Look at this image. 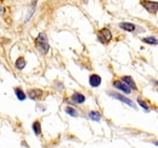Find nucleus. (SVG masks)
Instances as JSON below:
<instances>
[{
  "instance_id": "nucleus-1",
  "label": "nucleus",
  "mask_w": 158,
  "mask_h": 148,
  "mask_svg": "<svg viewBox=\"0 0 158 148\" xmlns=\"http://www.w3.org/2000/svg\"><path fill=\"white\" fill-rule=\"evenodd\" d=\"M35 45H36V47L39 49V51H40L41 53H46V52L49 51V49H50L49 42H47V38H46V35H45L44 33H40V34L36 36V39H35Z\"/></svg>"
},
{
  "instance_id": "nucleus-2",
  "label": "nucleus",
  "mask_w": 158,
  "mask_h": 148,
  "mask_svg": "<svg viewBox=\"0 0 158 148\" xmlns=\"http://www.w3.org/2000/svg\"><path fill=\"white\" fill-rule=\"evenodd\" d=\"M98 39L103 44H107L108 41H111L112 39V33L108 28H102L100 32H98Z\"/></svg>"
},
{
  "instance_id": "nucleus-3",
  "label": "nucleus",
  "mask_w": 158,
  "mask_h": 148,
  "mask_svg": "<svg viewBox=\"0 0 158 148\" xmlns=\"http://www.w3.org/2000/svg\"><path fill=\"white\" fill-rule=\"evenodd\" d=\"M141 5L151 13H156L158 11V2L157 1H148V0H141Z\"/></svg>"
},
{
  "instance_id": "nucleus-4",
  "label": "nucleus",
  "mask_w": 158,
  "mask_h": 148,
  "mask_svg": "<svg viewBox=\"0 0 158 148\" xmlns=\"http://www.w3.org/2000/svg\"><path fill=\"white\" fill-rule=\"evenodd\" d=\"M109 96L114 97L115 99H119V101H122L123 103H125V104H128V106H130V107H135V104L132 103V101H131L130 98H128V97H125V96H123V95H120V93L109 92Z\"/></svg>"
},
{
  "instance_id": "nucleus-5",
  "label": "nucleus",
  "mask_w": 158,
  "mask_h": 148,
  "mask_svg": "<svg viewBox=\"0 0 158 148\" xmlns=\"http://www.w3.org/2000/svg\"><path fill=\"white\" fill-rule=\"evenodd\" d=\"M113 86H114L115 89H118V90L125 92V93H130V87H129L126 84H124L123 81L115 80V81H113Z\"/></svg>"
},
{
  "instance_id": "nucleus-6",
  "label": "nucleus",
  "mask_w": 158,
  "mask_h": 148,
  "mask_svg": "<svg viewBox=\"0 0 158 148\" xmlns=\"http://www.w3.org/2000/svg\"><path fill=\"white\" fill-rule=\"evenodd\" d=\"M89 84H90L92 87L100 86V84H101V76L97 75V74H91L90 78H89Z\"/></svg>"
},
{
  "instance_id": "nucleus-7",
  "label": "nucleus",
  "mask_w": 158,
  "mask_h": 148,
  "mask_svg": "<svg viewBox=\"0 0 158 148\" xmlns=\"http://www.w3.org/2000/svg\"><path fill=\"white\" fill-rule=\"evenodd\" d=\"M122 81H123L124 84H126L130 89H134V90L137 89V86H136V84H135V81H134V79H132L131 76H123V78H122Z\"/></svg>"
},
{
  "instance_id": "nucleus-8",
  "label": "nucleus",
  "mask_w": 158,
  "mask_h": 148,
  "mask_svg": "<svg viewBox=\"0 0 158 148\" xmlns=\"http://www.w3.org/2000/svg\"><path fill=\"white\" fill-rule=\"evenodd\" d=\"M119 27L126 32H134L136 28L134 23H129V22H122V23H119Z\"/></svg>"
},
{
  "instance_id": "nucleus-9",
  "label": "nucleus",
  "mask_w": 158,
  "mask_h": 148,
  "mask_svg": "<svg viewBox=\"0 0 158 148\" xmlns=\"http://www.w3.org/2000/svg\"><path fill=\"white\" fill-rule=\"evenodd\" d=\"M28 96H29L32 99H38V98H40V97L43 96V91H41V90H36V89L29 90V91H28Z\"/></svg>"
},
{
  "instance_id": "nucleus-10",
  "label": "nucleus",
  "mask_w": 158,
  "mask_h": 148,
  "mask_svg": "<svg viewBox=\"0 0 158 148\" xmlns=\"http://www.w3.org/2000/svg\"><path fill=\"white\" fill-rule=\"evenodd\" d=\"M72 99H73L75 103H78V104H81V103L85 101V96H84V95H81V93H78V92H75V93L72 96Z\"/></svg>"
},
{
  "instance_id": "nucleus-11",
  "label": "nucleus",
  "mask_w": 158,
  "mask_h": 148,
  "mask_svg": "<svg viewBox=\"0 0 158 148\" xmlns=\"http://www.w3.org/2000/svg\"><path fill=\"white\" fill-rule=\"evenodd\" d=\"M15 67L17 68V69H23L24 67H26V61H24V58L23 57H18L17 59H16V62H15Z\"/></svg>"
},
{
  "instance_id": "nucleus-12",
  "label": "nucleus",
  "mask_w": 158,
  "mask_h": 148,
  "mask_svg": "<svg viewBox=\"0 0 158 148\" xmlns=\"http://www.w3.org/2000/svg\"><path fill=\"white\" fill-rule=\"evenodd\" d=\"M89 118H90L91 120L100 121V120H101V114H100L98 112H95V110H92V112H90V113H89Z\"/></svg>"
},
{
  "instance_id": "nucleus-13",
  "label": "nucleus",
  "mask_w": 158,
  "mask_h": 148,
  "mask_svg": "<svg viewBox=\"0 0 158 148\" xmlns=\"http://www.w3.org/2000/svg\"><path fill=\"white\" fill-rule=\"evenodd\" d=\"M15 92H16V96H17V98H18L19 101H24V99H26V93H24L19 87H16V89H15Z\"/></svg>"
},
{
  "instance_id": "nucleus-14",
  "label": "nucleus",
  "mask_w": 158,
  "mask_h": 148,
  "mask_svg": "<svg viewBox=\"0 0 158 148\" xmlns=\"http://www.w3.org/2000/svg\"><path fill=\"white\" fill-rule=\"evenodd\" d=\"M32 127H33V131H34L35 135H40V132H41V126H40V123H39V121H34L33 125H32Z\"/></svg>"
},
{
  "instance_id": "nucleus-15",
  "label": "nucleus",
  "mask_w": 158,
  "mask_h": 148,
  "mask_svg": "<svg viewBox=\"0 0 158 148\" xmlns=\"http://www.w3.org/2000/svg\"><path fill=\"white\" fill-rule=\"evenodd\" d=\"M142 40H143V42H147V44H151V45H157V44H158V40H157L156 38H153V36L143 38Z\"/></svg>"
},
{
  "instance_id": "nucleus-16",
  "label": "nucleus",
  "mask_w": 158,
  "mask_h": 148,
  "mask_svg": "<svg viewBox=\"0 0 158 148\" xmlns=\"http://www.w3.org/2000/svg\"><path fill=\"white\" fill-rule=\"evenodd\" d=\"M66 113H68L72 116H77L78 115V112L74 108H72V107H66Z\"/></svg>"
},
{
  "instance_id": "nucleus-17",
  "label": "nucleus",
  "mask_w": 158,
  "mask_h": 148,
  "mask_svg": "<svg viewBox=\"0 0 158 148\" xmlns=\"http://www.w3.org/2000/svg\"><path fill=\"white\" fill-rule=\"evenodd\" d=\"M137 102H139V103H140V106H141V107H142V108H145V110H146V112H148V110H149V108H148V107H147V106H146V103H145V102H143V101H141V99H140V98H139V99H137Z\"/></svg>"
},
{
  "instance_id": "nucleus-18",
  "label": "nucleus",
  "mask_w": 158,
  "mask_h": 148,
  "mask_svg": "<svg viewBox=\"0 0 158 148\" xmlns=\"http://www.w3.org/2000/svg\"><path fill=\"white\" fill-rule=\"evenodd\" d=\"M4 12H5L4 6H0V16H1V15H4Z\"/></svg>"
},
{
  "instance_id": "nucleus-19",
  "label": "nucleus",
  "mask_w": 158,
  "mask_h": 148,
  "mask_svg": "<svg viewBox=\"0 0 158 148\" xmlns=\"http://www.w3.org/2000/svg\"><path fill=\"white\" fill-rule=\"evenodd\" d=\"M153 144H156V146H158V141H154V142H153Z\"/></svg>"
},
{
  "instance_id": "nucleus-20",
  "label": "nucleus",
  "mask_w": 158,
  "mask_h": 148,
  "mask_svg": "<svg viewBox=\"0 0 158 148\" xmlns=\"http://www.w3.org/2000/svg\"><path fill=\"white\" fill-rule=\"evenodd\" d=\"M153 84H156V85L158 86V81H156V80H153Z\"/></svg>"
},
{
  "instance_id": "nucleus-21",
  "label": "nucleus",
  "mask_w": 158,
  "mask_h": 148,
  "mask_svg": "<svg viewBox=\"0 0 158 148\" xmlns=\"http://www.w3.org/2000/svg\"><path fill=\"white\" fill-rule=\"evenodd\" d=\"M84 2H88V0H84Z\"/></svg>"
}]
</instances>
